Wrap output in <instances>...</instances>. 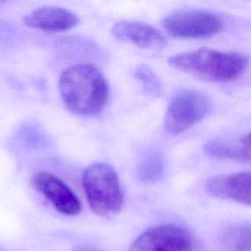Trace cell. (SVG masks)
Returning a JSON list of instances; mask_svg holds the SVG:
<instances>
[{"instance_id":"16","label":"cell","mask_w":251,"mask_h":251,"mask_svg":"<svg viewBox=\"0 0 251 251\" xmlns=\"http://www.w3.org/2000/svg\"><path fill=\"white\" fill-rule=\"evenodd\" d=\"M0 251H4V250H2V249H1V248H0Z\"/></svg>"},{"instance_id":"7","label":"cell","mask_w":251,"mask_h":251,"mask_svg":"<svg viewBox=\"0 0 251 251\" xmlns=\"http://www.w3.org/2000/svg\"><path fill=\"white\" fill-rule=\"evenodd\" d=\"M31 183L58 212L67 216H75L80 212L78 198L59 177L48 173H38L33 176Z\"/></svg>"},{"instance_id":"4","label":"cell","mask_w":251,"mask_h":251,"mask_svg":"<svg viewBox=\"0 0 251 251\" xmlns=\"http://www.w3.org/2000/svg\"><path fill=\"white\" fill-rule=\"evenodd\" d=\"M128 251H205L200 239L185 227L174 224L144 230Z\"/></svg>"},{"instance_id":"8","label":"cell","mask_w":251,"mask_h":251,"mask_svg":"<svg viewBox=\"0 0 251 251\" xmlns=\"http://www.w3.org/2000/svg\"><path fill=\"white\" fill-rule=\"evenodd\" d=\"M212 197L251 206V172L220 175L211 177L205 186Z\"/></svg>"},{"instance_id":"3","label":"cell","mask_w":251,"mask_h":251,"mask_svg":"<svg viewBox=\"0 0 251 251\" xmlns=\"http://www.w3.org/2000/svg\"><path fill=\"white\" fill-rule=\"evenodd\" d=\"M82 186L89 207L98 216H112L123 207L124 195L115 170L108 164L97 163L82 174Z\"/></svg>"},{"instance_id":"17","label":"cell","mask_w":251,"mask_h":251,"mask_svg":"<svg viewBox=\"0 0 251 251\" xmlns=\"http://www.w3.org/2000/svg\"><path fill=\"white\" fill-rule=\"evenodd\" d=\"M0 1H3V0H0Z\"/></svg>"},{"instance_id":"14","label":"cell","mask_w":251,"mask_h":251,"mask_svg":"<svg viewBox=\"0 0 251 251\" xmlns=\"http://www.w3.org/2000/svg\"><path fill=\"white\" fill-rule=\"evenodd\" d=\"M135 77L142 83L144 92L153 97H159L163 93V85L154 71L143 64L136 67Z\"/></svg>"},{"instance_id":"9","label":"cell","mask_w":251,"mask_h":251,"mask_svg":"<svg viewBox=\"0 0 251 251\" xmlns=\"http://www.w3.org/2000/svg\"><path fill=\"white\" fill-rule=\"evenodd\" d=\"M111 31L117 39L144 49H163L167 44V39L160 30L143 22L122 21L116 23Z\"/></svg>"},{"instance_id":"13","label":"cell","mask_w":251,"mask_h":251,"mask_svg":"<svg viewBox=\"0 0 251 251\" xmlns=\"http://www.w3.org/2000/svg\"><path fill=\"white\" fill-rule=\"evenodd\" d=\"M164 174V161L160 154L147 156L139 165L138 177L143 182H154L162 177Z\"/></svg>"},{"instance_id":"15","label":"cell","mask_w":251,"mask_h":251,"mask_svg":"<svg viewBox=\"0 0 251 251\" xmlns=\"http://www.w3.org/2000/svg\"><path fill=\"white\" fill-rule=\"evenodd\" d=\"M75 251H99L93 247H79L77 249H75Z\"/></svg>"},{"instance_id":"11","label":"cell","mask_w":251,"mask_h":251,"mask_svg":"<svg viewBox=\"0 0 251 251\" xmlns=\"http://www.w3.org/2000/svg\"><path fill=\"white\" fill-rule=\"evenodd\" d=\"M205 151L216 158L251 165V131L236 142L210 141L205 145Z\"/></svg>"},{"instance_id":"1","label":"cell","mask_w":251,"mask_h":251,"mask_svg":"<svg viewBox=\"0 0 251 251\" xmlns=\"http://www.w3.org/2000/svg\"><path fill=\"white\" fill-rule=\"evenodd\" d=\"M59 89L67 108L81 116L100 113L109 96L106 78L89 64H76L66 69L60 75Z\"/></svg>"},{"instance_id":"12","label":"cell","mask_w":251,"mask_h":251,"mask_svg":"<svg viewBox=\"0 0 251 251\" xmlns=\"http://www.w3.org/2000/svg\"><path fill=\"white\" fill-rule=\"evenodd\" d=\"M221 251H251V223L229 226L221 239Z\"/></svg>"},{"instance_id":"5","label":"cell","mask_w":251,"mask_h":251,"mask_svg":"<svg viewBox=\"0 0 251 251\" xmlns=\"http://www.w3.org/2000/svg\"><path fill=\"white\" fill-rule=\"evenodd\" d=\"M212 109L210 98L198 90H182L170 101L164 121L168 133L176 135L205 119Z\"/></svg>"},{"instance_id":"2","label":"cell","mask_w":251,"mask_h":251,"mask_svg":"<svg viewBox=\"0 0 251 251\" xmlns=\"http://www.w3.org/2000/svg\"><path fill=\"white\" fill-rule=\"evenodd\" d=\"M174 69L211 82H229L246 71L249 58L240 52H226L199 48L169 58Z\"/></svg>"},{"instance_id":"6","label":"cell","mask_w":251,"mask_h":251,"mask_svg":"<svg viewBox=\"0 0 251 251\" xmlns=\"http://www.w3.org/2000/svg\"><path fill=\"white\" fill-rule=\"evenodd\" d=\"M162 25L169 35L181 39L209 38L224 28V23L217 15L204 10L174 12L162 21Z\"/></svg>"},{"instance_id":"10","label":"cell","mask_w":251,"mask_h":251,"mask_svg":"<svg viewBox=\"0 0 251 251\" xmlns=\"http://www.w3.org/2000/svg\"><path fill=\"white\" fill-rule=\"evenodd\" d=\"M25 25L49 32H60L75 27L79 19L73 12L54 6L38 7L24 17Z\"/></svg>"}]
</instances>
